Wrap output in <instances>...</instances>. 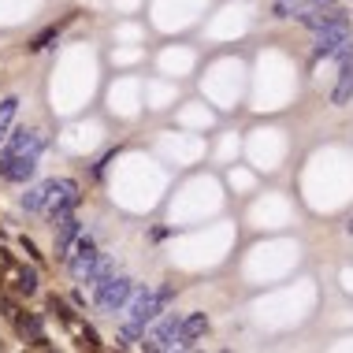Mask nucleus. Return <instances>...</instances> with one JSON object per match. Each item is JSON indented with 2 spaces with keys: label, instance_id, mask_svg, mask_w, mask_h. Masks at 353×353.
I'll return each instance as SVG.
<instances>
[{
  "label": "nucleus",
  "instance_id": "1a4fd4ad",
  "mask_svg": "<svg viewBox=\"0 0 353 353\" xmlns=\"http://www.w3.org/2000/svg\"><path fill=\"white\" fill-rule=\"evenodd\" d=\"M79 234H82V219L74 212L63 216V219H56V256H60V261H68V256H71Z\"/></svg>",
  "mask_w": 353,
  "mask_h": 353
},
{
  "label": "nucleus",
  "instance_id": "423d86ee",
  "mask_svg": "<svg viewBox=\"0 0 353 353\" xmlns=\"http://www.w3.org/2000/svg\"><path fill=\"white\" fill-rule=\"evenodd\" d=\"M141 346H145V350H186L190 342L183 335V320H179V316H164L157 327H152L149 339H141Z\"/></svg>",
  "mask_w": 353,
  "mask_h": 353
},
{
  "label": "nucleus",
  "instance_id": "f03ea898",
  "mask_svg": "<svg viewBox=\"0 0 353 353\" xmlns=\"http://www.w3.org/2000/svg\"><path fill=\"white\" fill-rule=\"evenodd\" d=\"M175 298V290L171 286H157V290H134V298L127 301V320L141 323V327H149V323L160 320V312L168 309V301Z\"/></svg>",
  "mask_w": 353,
  "mask_h": 353
},
{
  "label": "nucleus",
  "instance_id": "6e6552de",
  "mask_svg": "<svg viewBox=\"0 0 353 353\" xmlns=\"http://www.w3.org/2000/svg\"><path fill=\"white\" fill-rule=\"evenodd\" d=\"M34 175H37V157H23V152L19 157H0V179L26 186Z\"/></svg>",
  "mask_w": 353,
  "mask_h": 353
},
{
  "label": "nucleus",
  "instance_id": "0eeeda50",
  "mask_svg": "<svg viewBox=\"0 0 353 353\" xmlns=\"http://www.w3.org/2000/svg\"><path fill=\"white\" fill-rule=\"evenodd\" d=\"M350 37V23L346 19H339V23H327L316 30V41H312V56H335L339 45Z\"/></svg>",
  "mask_w": 353,
  "mask_h": 353
},
{
  "label": "nucleus",
  "instance_id": "4468645a",
  "mask_svg": "<svg viewBox=\"0 0 353 353\" xmlns=\"http://www.w3.org/2000/svg\"><path fill=\"white\" fill-rule=\"evenodd\" d=\"M119 339L127 342V346H134V342L145 339V327H141V323H134V320H127V323L119 327Z\"/></svg>",
  "mask_w": 353,
  "mask_h": 353
},
{
  "label": "nucleus",
  "instance_id": "39448f33",
  "mask_svg": "<svg viewBox=\"0 0 353 353\" xmlns=\"http://www.w3.org/2000/svg\"><path fill=\"white\" fill-rule=\"evenodd\" d=\"M45 145H49L45 130H37V127H19V130H8L0 157H19V152H23V157H41Z\"/></svg>",
  "mask_w": 353,
  "mask_h": 353
},
{
  "label": "nucleus",
  "instance_id": "f257e3e1",
  "mask_svg": "<svg viewBox=\"0 0 353 353\" xmlns=\"http://www.w3.org/2000/svg\"><path fill=\"white\" fill-rule=\"evenodd\" d=\"M68 268H71V275L79 283H90V286L101 283L104 275L116 272V268H112V261L97 250V242H93L90 234H79V242H74V250L68 256Z\"/></svg>",
  "mask_w": 353,
  "mask_h": 353
},
{
  "label": "nucleus",
  "instance_id": "f8f14e48",
  "mask_svg": "<svg viewBox=\"0 0 353 353\" xmlns=\"http://www.w3.org/2000/svg\"><path fill=\"white\" fill-rule=\"evenodd\" d=\"M208 331V320H205V312H190V316L183 320V335H186V342H197Z\"/></svg>",
  "mask_w": 353,
  "mask_h": 353
},
{
  "label": "nucleus",
  "instance_id": "2eb2a0df",
  "mask_svg": "<svg viewBox=\"0 0 353 353\" xmlns=\"http://www.w3.org/2000/svg\"><path fill=\"white\" fill-rule=\"evenodd\" d=\"M15 323H19V331H23V335H30L34 342H45V331H41V323H37L34 316H19Z\"/></svg>",
  "mask_w": 353,
  "mask_h": 353
},
{
  "label": "nucleus",
  "instance_id": "ddd939ff",
  "mask_svg": "<svg viewBox=\"0 0 353 353\" xmlns=\"http://www.w3.org/2000/svg\"><path fill=\"white\" fill-rule=\"evenodd\" d=\"M15 112H19V97L0 101V138H8V130H12V123H15Z\"/></svg>",
  "mask_w": 353,
  "mask_h": 353
},
{
  "label": "nucleus",
  "instance_id": "7ed1b4c3",
  "mask_svg": "<svg viewBox=\"0 0 353 353\" xmlns=\"http://www.w3.org/2000/svg\"><path fill=\"white\" fill-rule=\"evenodd\" d=\"M130 298H134V279H127V275L112 272L101 283H93V301H97L101 312H123Z\"/></svg>",
  "mask_w": 353,
  "mask_h": 353
},
{
  "label": "nucleus",
  "instance_id": "dca6fc26",
  "mask_svg": "<svg viewBox=\"0 0 353 353\" xmlns=\"http://www.w3.org/2000/svg\"><path fill=\"white\" fill-rule=\"evenodd\" d=\"M56 37H60V30H56V26H52V30H45V34H37V37H34V45H30V49H34V52L49 49V45L56 41Z\"/></svg>",
  "mask_w": 353,
  "mask_h": 353
},
{
  "label": "nucleus",
  "instance_id": "9d476101",
  "mask_svg": "<svg viewBox=\"0 0 353 353\" xmlns=\"http://www.w3.org/2000/svg\"><path fill=\"white\" fill-rule=\"evenodd\" d=\"M45 197H49V183L26 186V194H23V208H26V212H45Z\"/></svg>",
  "mask_w": 353,
  "mask_h": 353
},
{
  "label": "nucleus",
  "instance_id": "20e7f679",
  "mask_svg": "<svg viewBox=\"0 0 353 353\" xmlns=\"http://www.w3.org/2000/svg\"><path fill=\"white\" fill-rule=\"evenodd\" d=\"M79 201H82V194H79V183H74V179H49V197H45L41 216L63 219L79 208Z\"/></svg>",
  "mask_w": 353,
  "mask_h": 353
},
{
  "label": "nucleus",
  "instance_id": "9b49d317",
  "mask_svg": "<svg viewBox=\"0 0 353 353\" xmlns=\"http://www.w3.org/2000/svg\"><path fill=\"white\" fill-rule=\"evenodd\" d=\"M350 97H353V60L342 63V79H339V85H335V93H331V101H335V104H346Z\"/></svg>",
  "mask_w": 353,
  "mask_h": 353
}]
</instances>
